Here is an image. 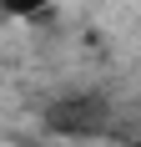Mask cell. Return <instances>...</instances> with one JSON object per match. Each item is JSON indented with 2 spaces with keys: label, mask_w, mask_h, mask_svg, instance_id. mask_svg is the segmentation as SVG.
I'll use <instances>...</instances> for the list:
<instances>
[{
  "label": "cell",
  "mask_w": 141,
  "mask_h": 147,
  "mask_svg": "<svg viewBox=\"0 0 141 147\" xmlns=\"http://www.w3.org/2000/svg\"><path fill=\"white\" fill-rule=\"evenodd\" d=\"M106 117H111L106 96L86 91V96H61V102L45 112V127H51V132H66V137H70V132H101Z\"/></svg>",
  "instance_id": "1"
},
{
  "label": "cell",
  "mask_w": 141,
  "mask_h": 147,
  "mask_svg": "<svg viewBox=\"0 0 141 147\" xmlns=\"http://www.w3.org/2000/svg\"><path fill=\"white\" fill-rule=\"evenodd\" d=\"M51 0H0V10L5 15H41Z\"/></svg>",
  "instance_id": "2"
}]
</instances>
